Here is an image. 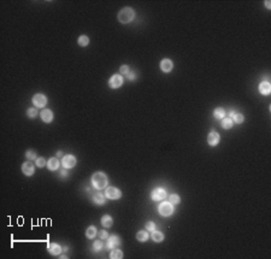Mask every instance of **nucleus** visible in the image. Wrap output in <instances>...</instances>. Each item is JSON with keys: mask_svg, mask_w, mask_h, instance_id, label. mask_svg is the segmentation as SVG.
Segmentation results:
<instances>
[{"mask_svg": "<svg viewBox=\"0 0 271 259\" xmlns=\"http://www.w3.org/2000/svg\"><path fill=\"white\" fill-rule=\"evenodd\" d=\"M95 235H97V229H95V227H93V225L88 227V229L86 230V236H87L88 239H93Z\"/></svg>", "mask_w": 271, "mask_h": 259, "instance_id": "obj_23", "label": "nucleus"}, {"mask_svg": "<svg viewBox=\"0 0 271 259\" xmlns=\"http://www.w3.org/2000/svg\"><path fill=\"white\" fill-rule=\"evenodd\" d=\"M22 171H23L24 175L32 176V175L34 174V171H35V166H34L33 161H32V160H28V161L23 163V165H22Z\"/></svg>", "mask_w": 271, "mask_h": 259, "instance_id": "obj_9", "label": "nucleus"}, {"mask_svg": "<svg viewBox=\"0 0 271 259\" xmlns=\"http://www.w3.org/2000/svg\"><path fill=\"white\" fill-rule=\"evenodd\" d=\"M57 156H58V157H61V156H63V153L59 151V152H57Z\"/></svg>", "mask_w": 271, "mask_h": 259, "instance_id": "obj_37", "label": "nucleus"}, {"mask_svg": "<svg viewBox=\"0 0 271 259\" xmlns=\"http://www.w3.org/2000/svg\"><path fill=\"white\" fill-rule=\"evenodd\" d=\"M110 258L112 259H122L123 258V252L121 250H117V248H113L110 253Z\"/></svg>", "mask_w": 271, "mask_h": 259, "instance_id": "obj_21", "label": "nucleus"}, {"mask_svg": "<svg viewBox=\"0 0 271 259\" xmlns=\"http://www.w3.org/2000/svg\"><path fill=\"white\" fill-rule=\"evenodd\" d=\"M243 120H245V117H243L241 113H235V115H234V120H232V122L240 124V123H242Z\"/></svg>", "mask_w": 271, "mask_h": 259, "instance_id": "obj_28", "label": "nucleus"}, {"mask_svg": "<svg viewBox=\"0 0 271 259\" xmlns=\"http://www.w3.org/2000/svg\"><path fill=\"white\" fill-rule=\"evenodd\" d=\"M173 68H174L173 60L163 59L160 61V69H161V71H164V72H170V71L173 70Z\"/></svg>", "mask_w": 271, "mask_h": 259, "instance_id": "obj_12", "label": "nucleus"}, {"mask_svg": "<svg viewBox=\"0 0 271 259\" xmlns=\"http://www.w3.org/2000/svg\"><path fill=\"white\" fill-rule=\"evenodd\" d=\"M92 183L94 186V188L97 189H104L107 187V183H109V179H107V176L99 171V172H95L93 176H92Z\"/></svg>", "mask_w": 271, "mask_h": 259, "instance_id": "obj_1", "label": "nucleus"}, {"mask_svg": "<svg viewBox=\"0 0 271 259\" xmlns=\"http://www.w3.org/2000/svg\"><path fill=\"white\" fill-rule=\"evenodd\" d=\"M169 201H170L173 205H177V204H180L181 199H180V197H178L177 194H171V195L169 197Z\"/></svg>", "mask_w": 271, "mask_h": 259, "instance_id": "obj_27", "label": "nucleus"}, {"mask_svg": "<svg viewBox=\"0 0 271 259\" xmlns=\"http://www.w3.org/2000/svg\"><path fill=\"white\" fill-rule=\"evenodd\" d=\"M134 18H135V11L132 7H124L118 13V22L122 24L130 23Z\"/></svg>", "mask_w": 271, "mask_h": 259, "instance_id": "obj_2", "label": "nucleus"}, {"mask_svg": "<svg viewBox=\"0 0 271 259\" xmlns=\"http://www.w3.org/2000/svg\"><path fill=\"white\" fill-rule=\"evenodd\" d=\"M36 165L39 166V168H43L45 165H46V160L45 158H42V157H40V158H36Z\"/></svg>", "mask_w": 271, "mask_h": 259, "instance_id": "obj_32", "label": "nucleus"}, {"mask_svg": "<svg viewBox=\"0 0 271 259\" xmlns=\"http://www.w3.org/2000/svg\"><path fill=\"white\" fill-rule=\"evenodd\" d=\"M77 43L80 45V46H82V47L88 46V45H89V38H88V36H86V35H81V36L78 38Z\"/></svg>", "mask_w": 271, "mask_h": 259, "instance_id": "obj_24", "label": "nucleus"}, {"mask_svg": "<svg viewBox=\"0 0 271 259\" xmlns=\"http://www.w3.org/2000/svg\"><path fill=\"white\" fill-rule=\"evenodd\" d=\"M119 72H121V75H128L130 72L129 71V66L128 65H122L119 68Z\"/></svg>", "mask_w": 271, "mask_h": 259, "instance_id": "obj_29", "label": "nucleus"}, {"mask_svg": "<svg viewBox=\"0 0 271 259\" xmlns=\"http://www.w3.org/2000/svg\"><path fill=\"white\" fill-rule=\"evenodd\" d=\"M47 168L51 171H56L57 169H59V160L57 158H51L47 163Z\"/></svg>", "mask_w": 271, "mask_h": 259, "instance_id": "obj_17", "label": "nucleus"}, {"mask_svg": "<svg viewBox=\"0 0 271 259\" xmlns=\"http://www.w3.org/2000/svg\"><path fill=\"white\" fill-rule=\"evenodd\" d=\"M61 175H63V176H66V171L63 170V171H61Z\"/></svg>", "mask_w": 271, "mask_h": 259, "instance_id": "obj_38", "label": "nucleus"}, {"mask_svg": "<svg viewBox=\"0 0 271 259\" xmlns=\"http://www.w3.org/2000/svg\"><path fill=\"white\" fill-rule=\"evenodd\" d=\"M105 197L107 198V199H111V200H116V199H119L121 197H122V192L116 188V187H107L106 188V192H105Z\"/></svg>", "mask_w": 271, "mask_h": 259, "instance_id": "obj_4", "label": "nucleus"}, {"mask_svg": "<svg viewBox=\"0 0 271 259\" xmlns=\"http://www.w3.org/2000/svg\"><path fill=\"white\" fill-rule=\"evenodd\" d=\"M27 115H28L29 118H35L38 116V110L35 107H30V109L27 110Z\"/></svg>", "mask_w": 271, "mask_h": 259, "instance_id": "obj_26", "label": "nucleus"}, {"mask_svg": "<svg viewBox=\"0 0 271 259\" xmlns=\"http://www.w3.org/2000/svg\"><path fill=\"white\" fill-rule=\"evenodd\" d=\"M40 116H41V120H43L45 123H51L53 120V112L51 110H48V109L41 111Z\"/></svg>", "mask_w": 271, "mask_h": 259, "instance_id": "obj_13", "label": "nucleus"}, {"mask_svg": "<svg viewBox=\"0 0 271 259\" xmlns=\"http://www.w3.org/2000/svg\"><path fill=\"white\" fill-rule=\"evenodd\" d=\"M48 252L52 256H59L61 253V247L59 246L58 243H50L48 245Z\"/></svg>", "mask_w": 271, "mask_h": 259, "instance_id": "obj_15", "label": "nucleus"}, {"mask_svg": "<svg viewBox=\"0 0 271 259\" xmlns=\"http://www.w3.org/2000/svg\"><path fill=\"white\" fill-rule=\"evenodd\" d=\"M98 235H99L100 239H107V238H109V234H107L106 230H100V231L98 233Z\"/></svg>", "mask_w": 271, "mask_h": 259, "instance_id": "obj_34", "label": "nucleus"}, {"mask_svg": "<svg viewBox=\"0 0 271 259\" xmlns=\"http://www.w3.org/2000/svg\"><path fill=\"white\" fill-rule=\"evenodd\" d=\"M61 164L65 169H71L76 165V158L71 154H68V156H64L63 160H61Z\"/></svg>", "mask_w": 271, "mask_h": 259, "instance_id": "obj_7", "label": "nucleus"}, {"mask_svg": "<svg viewBox=\"0 0 271 259\" xmlns=\"http://www.w3.org/2000/svg\"><path fill=\"white\" fill-rule=\"evenodd\" d=\"M265 5H266V7H268V9H271V5H270V1H269V0H266V1H265Z\"/></svg>", "mask_w": 271, "mask_h": 259, "instance_id": "obj_36", "label": "nucleus"}, {"mask_svg": "<svg viewBox=\"0 0 271 259\" xmlns=\"http://www.w3.org/2000/svg\"><path fill=\"white\" fill-rule=\"evenodd\" d=\"M148 234H147V231L146 230H140V231H137V234H136V239L139 240L140 242H145V241H147L148 240Z\"/></svg>", "mask_w": 271, "mask_h": 259, "instance_id": "obj_19", "label": "nucleus"}, {"mask_svg": "<svg viewBox=\"0 0 271 259\" xmlns=\"http://www.w3.org/2000/svg\"><path fill=\"white\" fill-rule=\"evenodd\" d=\"M33 104L36 106V107H45L46 104H47V98L46 95L43 94H35L33 97Z\"/></svg>", "mask_w": 271, "mask_h": 259, "instance_id": "obj_8", "label": "nucleus"}, {"mask_svg": "<svg viewBox=\"0 0 271 259\" xmlns=\"http://www.w3.org/2000/svg\"><path fill=\"white\" fill-rule=\"evenodd\" d=\"M259 92L263 95H269L271 93V86L268 81H264L259 84Z\"/></svg>", "mask_w": 271, "mask_h": 259, "instance_id": "obj_14", "label": "nucleus"}, {"mask_svg": "<svg viewBox=\"0 0 271 259\" xmlns=\"http://www.w3.org/2000/svg\"><path fill=\"white\" fill-rule=\"evenodd\" d=\"M213 116H214L217 120H223L224 116H225V111H224V109H222V107H217V109L213 111Z\"/></svg>", "mask_w": 271, "mask_h": 259, "instance_id": "obj_20", "label": "nucleus"}, {"mask_svg": "<svg viewBox=\"0 0 271 259\" xmlns=\"http://www.w3.org/2000/svg\"><path fill=\"white\" fill-rule=\"evenodd\" d=\"M151 236H152V239L154 242H161L163 240H164V234L161 233V231H157V230H153L152 231V234H151Z\"/></svg>", "mask_w": 271, "mask_h": 259, "instance_id": "obj_18", "label": "nucleus"}, {"mask_svg": "<svg viewBox=\"0 0 271 259\" xmlns=\"http://www.w3.org/2000/svg\"><path fill=\"white\" fill-rule=\"evenodd\" d=\"M127 76H128V79H129L130 81H133L134 79H135V74H132V72H129Z\"/></svg>", "mask_w": 271, "mask_h": 259, "instance_id": "obj_35", "label": "nucleus"}, {"mask_svg": "<svg viewBox=\"0 0 271 259\" xmlns=\"http://www.w3.org/2000/svg\"><path fill=\"white\" fill-rule=\"evenodd\" d=\"M219 140H221V136H219V134L217 133V131H210L209 133V135H207V142H209V145L210 146H217L218 145V142H219Z\"/></svg>", "mask_w": 271, "mask_h": 259, "instance_id": "obj_10", "label": "nucleus"}, {"mask_svg": "<svg viewBox=\"0 0 271 259\" xmlns=\"http://www.w3.org/2000/svg\"><path fill=\"white\" fill-rule=\"evenodd\" d=\"M158 211L161 216L164 217H168V216H171L174 213V205L170 202V201H163L159 207H158Z\"/></svg>", "mask_w": 271, "mask_h": 259, "instance_id": "obj_3", "label": "nucleus"}, {"mask_svg": "<svg viewBox=\"0 0 271 259\" xmlns=\"http://www.w3.org/2000/svg\"><path fill=\"white\" fill-rule=\"evenodd\" d=\"M122 84H123V77H122V75H119V74H116V75L111 76V79L109 80V86H110L111 88H113V89L119 88Z\"/></svg>", "mask_w": 271, "mask_h": 259, "instance_id": "obj_6", "label": "nucleus"}, {"mask_svg": "<svg viewBox=\"0 0 271 259\" xmlns=\"http://www.w3.org/2000/svg\"><path fill=\"white\" fill-rule=\"evenodd\" d=\"M121 243V239L116 235H111L107 238V243H106V248L107 250H113L116 246Z\"/></svg>", "mask_w": 271, "mask_h": 259, "instance_id": "obj_11", "label": "nucleus"}, {"mask_svg": "<svg viewBox=\"0 0 271 259\" xmlns=\"http://www.w3.org/2000/svg\"><path fill=\"white\" fill-rule=\"evenodd\" d=\"M146 230H150V231L155 230V224L152 222V220H150V222L146 223Z\"/></svg>", "mask_w": 271, "mask_h": 259, "instance_id": "obj_31", "label": "nucleus"}, {"mask_svg": "<svg viewBox=\"0 0 271 259\" xmlns=\"http://www.w3.org/2000/svg\"><path fill=\"white\" fill-rule=\"evenodd\" d=\"M232 124H234V122H232V118H223L222 127H223L224 129H230L232 127Z\"/></svg>", "mask_w": 271, "mask_h": 259, "instance_id": "obj_25", "label": "nucleus"}, {"mask_svg": "<svg viewBox=\"0 0 271 259\" xmlns=\"http://www.w3.org/2000/svg\"><path fill=\"white\" fill-rule=\"evenodd\" d=\"M25 156H27V159L29 160H33V159H36V153L34 152V151H28L27 153H25Z\"/></svg>", "mask_w": 271, "mask_h": 259, "instance_id": "obj_30", "label": "nucleus"}, {"mask_svg": "<svg viewBox=\"0 0 271 259\" xmlns=\"http://www.w3.org/2000/svg\"><path fill=\"white\" fill-rule=\"evenodd\" d=\"M93 201L98 204V205H104L105 204V197L101 194V193H98L93 195Z\"/></svg>", "mask_w": 271, "mask_h": 259, "instance_id": "obj_22", "label": "nucleus"}, {"mask_svg": "<svg viewBox=\"0 0 271 259\" xmlns=\"http://www.w3.org/2000/svg\"><path fill=\"white\" fill-rule=\"evenodd\" d=\"M93 246H94V250H95V251H100V250L102 248V246H104V245H102V242H101L100 240H98V241H95V242H94V245H93Z\"/></svg>", "mask_w": 271, "mask_h": 259, "instance_id": "obj_33", "label": "nucleus"}, {"mask_svg": "<svg viewBox=\"0 0 271 259\" xmlns=\"http://www.w3.org/2000/svg\"><path fill=\"white\" fill-rule=\"evenodd\" d=\"M234 115H235V112H234V111H232V112H230V117H234Z\"/></svg>", "mask_w": 271, "mask_h": 259, "instance_id": "obj_39", "label": "nucleus"}, {"mask_svg": "<svg viewBox=\"0 0 271 259\" xmlns=\"http://www.w3.org/2000/svg\"><path fill=\"white\" fill-rule=\"evenodd\" d=\"M112 224H113V220L111 218V216H109V215L102 216V218H101V225H102L104 228H111Z\"/></svg>", "mask_w": 271, "mask_h": 259, "instance_id": "obj_16", "label": "nucleus"}, {"mask_svg": "<svg viewBox=\"0 0 271 259\" xmlns=\"http://www.w3.org/2000/svg\"><path fill=\"white\" fill-rule=\"evenodd\" d=\"M151 198L154 201H161L166 198V192L163 189V188H154L151 193Z\"/></svg>", "mask_w": 271, "mask_h": 259, "instance_id": "obj_5", "label": "nucleus"}]
</instances>
